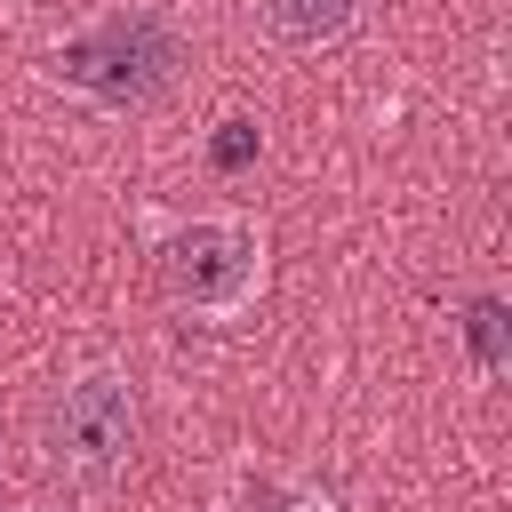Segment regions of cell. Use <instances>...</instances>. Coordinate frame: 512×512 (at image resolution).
<instances>
[{
    "label": "cell",
    "instance_id": "1",
    "mask_svg": "<svg viewBox=\"0 0 512 512\" xmlns=\"http://www.w3.org/2000/svg\"><path fill=\"white\" fill-rule=\"evenodd\" d=\"M176 64H184V32H176V16H168L160 0L112 8V16L80 24V32L48 56V72H56L64 88H80L88 104H104V112H144V104H160V96L176 88Z\"/></svg>",
    "mask_w": 512,
    "mask_h": 512
},
{
    "label": "cell",
    "instance_id": "2",
    "mask_svg": "<svg viewBox=\"0 0 512 512\" xmlns=\"http://www.w3.org/2000/svg\"><path fill=\"white\" fill-rule=\"evenodd\" d=\"M160 288L200 312V320H232L264 296V224L248 216H192L176 232H160Z\"/></svg>",
    "mask_w": 512,
    "mask_h": 512
},
{
    "label": "cell",
    "instance_id": "3",
    "mask_svg": "<svg viewBox=\"0 0 512 512\" xmlns=\"http://www.w3.org/2000/svg\"><path fill=\"white\" fill-rule=\"evenodd\" d=\"M128 448H136V384H128V368H112V360L80 368L48 408V456L72 480H120Z\"/></svg>",
    "mask_w": 512,
    "mask_h": 512
},
{
    "label": "cell",
    "instance_id": "4",
    "mask_svg": "<svg viewBox=\"0 0 512 512\" xmlns=\"http://www.w3.org/2000/svg\"><path fill=\"white\" fill-rule=\"evenodd\" d=\"M224 512H336V496H328V488H312V480H296V472L248 464V472H232Z\"/></svg>",
    "mask_w": 512,
    "mask_h": 512
},
{
    "label": "cell",
    "instance_id": "5",
    "mask_svg": "<svg viewBox=\"0 0 512 512\" xmlns=\"http://www.w3.org/2000/svg\"><path fill=\"white\" fill-rule=\"evenodd\" d=\"M368 16V0H264V24L296 48H320V40H344L352 24Z\"/></svg>",
    "mask_w": 512,
    "mask_h": 512
},
{
    "label": "cell",
    "instance_id": "6",
    "mask_svg": "<svg viewBox=\"0 0 512 512\" xmlns=\"http://www.w3.org/2000/svg\"><path fill=\"white\" fill-rule=\"evenodd\" d=\"M464 344H472L480 376H504V368H512V312H504L496 288H480V296L464 304Z\"/></svg>",
    "mask_w": 512,
    "mask_h": 512
},
{
    "label": "cell",
    "instance_id": "7",
    "mask_svg": "<svg viewBox=\"0 0 512 512\" xmlns=\"http://www.w3.org/2000/svg\"><path fill=\"white\" fill-rule=\"evenodd\" d=\"M256 160V120H224V136H216V168H248Z\"/></svg>",
    "mask_w": 512,
    "mask_h": 512
}]
</instances>
